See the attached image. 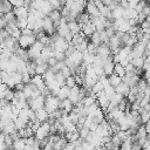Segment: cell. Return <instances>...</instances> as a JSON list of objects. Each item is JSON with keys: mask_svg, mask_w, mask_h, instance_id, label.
Masks as SVG:
<instances>
[{"mask_svg": "<svg viewBox=\"0 0 150 150\" xmlns=\"http://www.w3.org/2000/svg\"><path fill=\"white\" fill-rule=\"evenodd\" d=\"M60 98L57 96H54V95H49L46 97V101H45V109L50 114L53 111H55L56 109H59V105H60Z\"/></svg>", "mask_w": 150, "mask_h": 150, "instance_id": "obj_1", "label": "cell"}, {"mask_svg": "<svg viewBox=\"0 0 150 150\" xmlns=\"http://www.w3.org/2000/svg\"><path fill=\"white\" fill-rule=\"evenodd\" d=\"M43 47H45V45H43L41 41L36 40V41L28 48V53H29L30 60H34V61H35V60L41 55V52H42Z\"/></svg>", "mask_w": 150, "mask_h": 150, "instance_id": "obj_2", "label": "cell"}, {"mask_svg": "<svg viewBox=\"0 0 150 150\" xmlns=\"http://www.w3.org/2000/svg\"><path fill=\"white\" fill-rule=\"evenodd\" d=\"M19 46L22 48H29L35 41H36V35L35 33L33 34H21V36L18 39Z\"/></svg>", "mask_w": 150, "mask_h": 150, "instance_id": "obj_3", "label": "cell"}, {"mask_svg": "<svg viewBox=\"0 0 150 150\" xmlns=\"http://www.w3.org/2000/svg\"><path fill=\"white\" fill-rule=\"evenodd\" d=\"M35 137L39 138V139H42L45 137H47L48 135H50V123L48 121H45V122H41L40 127L38 128V130L35 131Z\"/></svg>", "mask_w": 150, "mask_h": 150, "instance_id": "obj_4", "label": "cell"}, {"mask_svg": "<svg viewBox=\"0 0 150 150\" xmlns=\"http://www.w3.org/2000/svg\"><path fill=\"white\" fill-rule=\"evenodd\" d=\"M96 55H97L98 57H101L103 61H105L109 56H111L112 54H111V50H110L109 45H107V43H101V45H98L97 50H96Z\"/></svg>", "mask_w": 150, "mask_h": 150, "instance_id": "obj_5", "label": "cell"}, {"mask_svg": "<svg viewBox=\"0 0 150 150\" xmlns=\"http://www.w3.org/2000/svg\"><path fill=\"white\" fill-rule=\"evenodd\" d=\"M45 101H46V97L43 95H40L35 98H28V104L34 111H36L45 107Z\"/></svg>", "mask_w": 150, "mask_h": 150, "instance_id": "obj_6", "label": "cell"}, {"mask_svg": "<svg viewBox=\"0 0 150 150\" xmlns=\"http://www.w3.org/2000/svg\"><path fill=\"white\" fill-rule=\"evenodd\" d=\"M42 28L43 30L48 34V35H52L54 33H56V27L53 22V20L49 18V15H46L43 18V22H42Z\"/></svg>", "mask_w": 150, "mask_h": 150, "instance_id": "obj_7", "label": "cell"}, {"mask_svg": "<svg viewBox=\"0 0 150 150\" xmlns=\"http://www.w3.org/2000/svg\"><path fill=\"white\" fill-rule=\"evenodd\" d=\"M86 12L90 15V16H98L100 15V9L96 6L94 0H88L86 4Z\"/></svg>", "mask_w": 150, "mask_h": 150, "instance_id": "obj_8", "label": "cell"}, {"mask_svg": "<svg viewBox=\"0 0 150 150\" xmlns=\"http://www.w3.org/2000/svg\"><path fill=\"white\" fill-rule=\"evenodd\" d=\"M80 89H81V86H79V84H76V86H74L73 88H70V93H69L68 98H69L74 104H76V103L80 101Z\"/></svg>", "mask_w": 150, "mask_h": 150, "instance_id": "obj_9", "label": "cell"}, {"mask_svg": "<svg viewBox=\"0 0 150 150\" xmlns=\"http://www.w3.org/2000/svg\"><path fill=\"white\" fill-rule=\"evenodd\" d=\"M30 82H32L34 86H36L40 90H43V89L47 87V86H46V82H45V80H43V77H42V75H39V74L33 75L32 79H30Z\"/></svg>", "mask_w": 150, "mask_h": 150, "instance_id": "obj_10", "label": "cell"}, {"mask_svg": "<svg viewBox=\"0 0 150 150\" xmlns=\"http://www.w3.org/2000/svg\"><path fill=\"white\" fill-rule=\"evenodd\" d=\"M114 67H115V62L112 60V56H109L104 63H103V71L105 75H110L114 73Z\"/></svg>", "mask_w": 150, "mask_h": 150, "instance_id": "obj_11", "label": "cell"}, {"mask_svg": "<svg viewBox=\"0 0 150 150\" xmlns=\"http://www.w3.org/2000/svg\"><path fill=\"white\" fill-rule=\"evenodd\" d=\"M95 30H96V28H95V26H94V23H93L91 21H89V22L82 25V28H81V32H82L86 36H89V38L94 34Z\"/></svg>", "mask_w": 150, "mask_h": 150, "instance_id": "obj_12", "label": "cell"}, {"mask_svg": "<svg viewBox=\"0 0 150 150\" xmlns=\"http://www.w3.org/2000/svg\"><path fill=\"white\" fill-rule=\"evenodd\" d=\"M14 14L16 18H28L29 9L27 6H20V7H14L13 9Z\"/></svg>", "mask_w": 150, "mask_h": 150, "instance_id": "obj_13", "label": "cell"}, {"mask_svg": "<svg viewBox=\"0 0 150 150\" xmlns=\"http://www.w3.org/2000/svg\"><path fill=\"white\" fill-rule=\"evenodd\" d=\"M129 90H130V86H129L128 83H125L124 81H122L118 86H116V87H115V91H116V93H118V94H121V95H123L124 97H127V95H128Z\"/></svg>", "mask_w": 150, "mask_h": 150, "instance_id": "obj_14", "label": "cell"}, {"mask_svg": "<svg viewBox=\"0 0 150 150\" xmlns=\"http://www.w3.org/2000/svg\"><path fill=\"white\" fill-rule=\"evenodd\" d=\"M67 57H69L75 64H80V63H82V61H83V53L82 52H80V50H77V49H75L69 56H67Z\"/></svg>", "mask_w": 150, "mask_h": 150, "instance_id": "obj_15", "label": "cell"}, {"mask_svg": "<svg viewBox=\"0 0 150 150\" xmlns=\"http://www.w3.org/2000/svg\"><path fill=\"white\" fill-rule=\"evenodd\" d=\"M49 18L53 20V22H54V25H55V27H57L59 26V23H60V20H61V18H62V14H61V11L60 9H53L49 14Z\"/></svg>", "mask_w": 150, "mask_h": 150, "instance_id": "obj_16", "label": "cell"}, {"mask_svg": "<svg viewBox=\"0 0 150 150\" xmlns=\"http://www.w3.org/2000/svg\"><path fill=\"white\" fill-rule=\"evenodd\" d=\"M95 59H96V54L89 53L88 50H84V52H83V63H84L86 66L93 64L94 61H95Z\"/></svg>", "mask_w": 150, "mask_h": 150, "instance_id": "obj_17", "label": "cell"}, {"mask_svg": "<svg viewBox=\"0 0 150 150\" xmlns=\"http://www.w3.org/2000/svg\"><path fill=\"white\" fill-rule=\"evenodd\" d=\"M35 114H36V118H38L40 122H45V121H47L48 117H49V112L45 109V107L41 108V109H39V110H36Z\"/></svg>", "mask_w": 150, "mask_h": 150, "instance_id": "obj_18", "label": "cell"}, {"mask_svg": "<svg viewBox=\"0 0 150 150\" xmlns=\"http://www.w3.org/2000/svg\"><path fill=\"white\" fill-rule=\"evenodd\" d=\"M123 13H124V8H123L121 5H117L114 9H111L112 20H115V19H120V18H123Z\"/></svg>", "mask_w": 150, "mask_h": 150, "instance_id": "obj_19", "label": "cell"}, {"mask_svg": "<svg viewBox=\"0 0 150 150\" xmlns=\"http://www.w3.org/2000/svg\"><path fill=\"white\" fill-rule=\"evenodd\" d=\"M108 79H109V83H110L112 87L118 86V84L123 81V77L118 76V75H117V74H115V73H112V74L108 75Z\"/></svg>", "mask_w": 150, "mask_h": 150, "instance_id": "obj_20", "label": "cell"}, {"mask_svg": "<svg viewBox=\"0 0 150 150\" xmlns=\"http://www.w3.org/2000/svg\"><path fill=\"white\" fill-rule=\"evenodd\" d=\"M76 21L82 26V25H84V23H87V22L90 21V15H89L87 12H81V13L76 16Z\"/></svg>", "mask_w": 150, "mask_h": 150, "instance_id": "obj_21", "label": "cell"}, {"mask_svg": "<svg viewBox=\"0 0 150 150\" xmlns=\"http://www.w3.org/2000/svg\"><path fill=\"white\" fill-rule=\"evenodd\" d=\"M68 27H69V30H70L73 34L80 33V32H81V28H82V26H81L76 20L69 21V22H68Z\"/></svg>", "mask_w": 150, "mask_h": 150, "instance_id": "obj_22", "label": "cell"}, {"mask_svg": "<svg viewBox=\"0 0 150 150\" xmlns=\"http://www.w3.org/2000/svg\"><path fill=\"white\" fill-rule=\"evenodd\" d=\"M130 62L135 66V68H137V69H143V66H144V62H145V57H144V56H136V57H134Z\"/></svg>", "mask_w": 150, "mask_h": 150, "instance_id": "obj_23", "label": "cell"}, {"mask_svg": "<svg viewBox=\"0 0 150 150\" xmlns=\"http://www.w3.org/2000/svg\"><path fill=\"white\" fill-rule=\"evenodd\" d=\"M114 73L117 74L118 76L121 77H124L125 76V66H123L121 62H116L115 63V67H114Z\"/></svg>", "mask_w": 150, "mask_h": 150, "instance_id": "obj_24", "label": "cell"}, {"mask_svg": "<svg viewBox=\"0 0 150 150\" xmlns=\"http://www.w3.org/2000/svg\"><path fill=\"white\" fill-rule=\"evenodd\" d=\"M139 117H141V124H145L150 118V110L145 108L139 109Z\"/></svg>", "mask_w": 150, "mask_h": 150, "instance_id": "obj_25", "label": "cell"}, {"mask_svg": "<svg viewBox=\"0 0 150 150\" xmlns=\"http://www.w3.org/2000/svg\"><path fill=\"white\" fill-rule=\"evenodd\" d=\"M69 93H70V88H69L67 84H64V86H62V87L60 88V91H59V94H57V97H59L60 100L68 98Z\"/></svg>", "mask_w": 150, "mask_h": 150, "instance_id": "obj_26", "label": "cell"}, {"mask_svg": "<svg viewBox=\"0 0 150 150\" xmlns=\"http://www.w3.org/2000/svg\"><path fill=\"white\" fill-rule=\"evenodd\" d=\"M12 148H14V149H25L26 148V141H25V138H22V137L15 138L13 141Z\"/></svg>", "mask_w": 150, "mask_h": 150, "instance_id": "obj_27", "label": "cell"}, {"mask_svg": "<svg viewBox=\"0 0 150 150\" xmlns=\"http://www.w3.org/2000/svg\"><path fill=\"white\" fill-rule=\"evenodd\" d=\"M102 90H104V86H103V84L97 80V81L94 83V86L91 87V93L96 95V94H98V93H100V91H102Z\"/></svg>", "mask_w": 150, "mask_h": 150, "instance_id": "obj_28", "label": "cell"}, {"mask_svg": "<svg viewBox=\"0 0 150 150\" xmlns=\"http://www.w3.org/2000/svg\"><path fill=\"white\" fill-rule=\"evenodd\" d=\"M90 41H91L93 43L97 45V46L102 43V41H101V36H100V32H98V30H95V32H94V34L90 36Z\"/></svg>", "mask_w": 150, "mask_h": 150, "instance_id": "obj_29", "label": "cell"}, {"mask_svg": "<svg viewBox=\"0 0 150 150\" xmlns=\"http://www.w3.org/2000/svg\"><path fill=\"white\" fill-rule=\"evenodd\" d=\"M116 91H115V87H112L111 84H109L108 87H105L104 88V94H105V96L110 100L112 96H114V94H115Z\"/></svg>", "mask_w": 150, "mask_h": 150, "instance_id": "obj_30", "label": "cell"}, {"mask_svg": "<svg viewBox=\"0 0 150 150\" xmlns=\"http://www.w3.org/2000/svg\"><path fill=\"white\" fill-rule=\"evenodd\" d=\"M14 95H15V91H13L12 90V88H7L6 90H5V93H4V98H6L7 101H12L13 100V97H14Z\"/></svg>", "mask_w": 150, "mask_h": 150, "instance_id": "obj_31", "label": "cell"}, {"mask_svg": "<svg viewBox=\"0 0 150 150\" xmlns=\"http://www.w3.org/2000/svg\"><path fill=\"white\" fill-rule=\"evenodd\" d=\"M146 5H148V1H146V0H139V1L135 5V7H134V8L136 9V12H137V13H141V12H142V9H143Z\"/></svg>", "mask_w": 150, "mask_h": 150, "instance_id": "obj_32", "label": "cell"}, {"mask_svg": "<svg viewBox=\"0 0 150 150\" xmlns=\"http://www.w3.org/2000/svg\"><path fill=\"white\" fill-rule=\"evenodd\" d=\"M55 79H56L57 83H59L61 87L66 84V77H64V75H63L61 71H57V73H56V75H55Z\"/></svg>", "mask_w": 150, "mask_h": 150, "instance_id": "obj_33", "label": "cell"}, {"mask_svg": "<svg viewBox=\"0 0 150 150\" xmlns=\"http://www.w3.org/2000/svg\"><path fill=\"white\" fill-rule=\"evenodd\" d=\"M88 43H89V42H88V40H87V38H86L82 42H80V43H79L77 46H75V47H76V49H77V50H80V52H82V53H83L84 50H87Z\"/></svg>", "mask_w": 150, "mask_h": 150, "instance_id": "obj_34", "label": "cell"}, {"mask_svg": "<svg viewBox=\"0 0 150 150\" xmlns=\"http://www.w3.org/2000/svg\"><path fill=\"white\" fill-rule=\"evenodd\" d=\"M66 84L69 87V88H73L74 86H76V80H75V76L74 75H70L68 77H66Z\"/></svg>", "mask_w": 150, "mask_h": 150, "instance_id": "obj_35", "label": "cell"}, {"mask_svg": "<svg viewBox=\"0 0 150 150\" xmlns=\"http://www.w3.org/2000/svg\"><path fill=\"white\" fill-rule=\"evenodd\" d=\"M90 132V129L89 128H87V127H82V128H80L79 129V134H80V137L81 138H83V139H86V137L88 136V134Z\"/></svg>", "mask_w": 150, "mask_h": 150, "instance_id": "obj_36", "label": "cell"}, {"mask_svg": "<svg viewBox=\"0 0 150 150\" xmlns=\"http://www.w3.org/2000/svg\"><path fill=\"white\" fill-rule=\"evenodd\" d=\"M97 45H95V43H93L91 41L88 43V47H87V50L89 52V53H94V54H96V50H97Z\"/></svg>", "mask_w": 150, "mask_h": 150, "instance_id": "obj_37", "label": "cell"}, {"mask_svg": "<svg viewBox=\"0 0 150 150\" xmlns=\"http://www.w3.org/2000/svg\"><path fill=\"white\" fill-rule=\"evenodd\" d=\"M13 7H20V6H25V0H8Z\"/></svg>", "mask_w": 150, "mask_h": 150, "instance_id": "obj_38", "label": "cell"}, {"mask_svg": "<svg viewBox=\"0 0 150 150\" xmlns=\"http://www.w3.org/2000/svg\"><path fill=\"white\" fill-rule=\"evenodd\" d=\"M47 62H48L49 67H53V66H55V64H56L57 60H56V59H55L54 56H52V57H49V59H48V61H47Z\"/></svg>", "mask_w": 150, "mask_h": 150, "instance_id": "obj_39", "label": "cell"}]
</instances>
